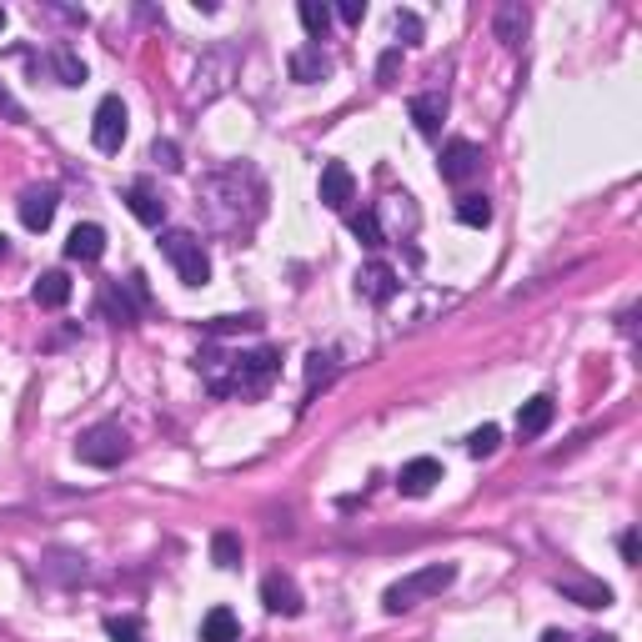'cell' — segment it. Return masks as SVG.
<instances>
[{
  "label": "cell",
  "mask_w": 642,
  "mask_h": 642,
  "mask_svg": "<svg viewBox=\"0 0 642 642\" xmlns=\"http://www.w3.org/2000/svg\"><path fill=\"white\" fill-rule=\"evenodd\" d=\"M196 367L206 372V387L216 397H266L271 382L281 377V352L261 347V352H241V357H206Z\"/></svg>",
  "instance_id": "6da1fadb"
},
{
  "label": "cell",
  "mask_w": 642,
  "mask_h": 642,
  "mask_svg": "<svg viewBox=\"0 0 642 642\" xmlns=\"http://www.w3.org/2000/svg\"><path fill=\"white\" fill-rule=\"evenodd\" d=\"M452 582H457V562H432V567L407 572L402 582H392V587L382 592V607H387V612H407V607H417V602H427V597H442Z\"/></svg>",
  "instance_id": "7a4b0ae2"
},
{
  "label": "cell",
  "mask_w": 642,
  "mask_h": 642,
  "mask_svg": "<svg viewBox=\"0 0 642 642\" xmlns=\"http://www.w3.org/2000/svg\"><path fill=\"white\" fill-rule=\"evenodd\" d=\"M76 457H81L86 467L111 472V467H121V462L131 457V437H126L116 422H96V427H86V432L76 437Z\"/></svg>",
  "instance_id": "3957f363"
},
{
  "label": "cell",
  "mask_w": 642,
  "mask_h": 642,
  "mask_svg": "<svg viewBox=\"0 0 642 642\" xmlns=\"http://www.w3.org/2000/svg\"><path fill=\"white\" fill-rule=\"evenodd\" d=\"M161 256L176 266V276L186 286H206L211 281V261H206V246L196 241V231H166L161 236Z\"/></svg>",
  "instance_id": "277c9868"
},
{
  "label": "cell",
  "mask_w": 642,
  "mask_h": 642,
  "mask_svg": "<svg viewBox=\"0 0 642 642\" xmlns=\"http://www.w3.org/2000/svg\"><path fill=\"white\" fill-rule=\"evenodd\" d=\"M101 311L116 321V327H136L141 311H146V276L136 271V276H126V281H111V286L101 291Z\"/></svg>",
  "instance_id": "5b68a950"
},
{
  "label": "cell",
  "mask_w": 642,
  "mask_h": 642,
  "mask_svg": "<svg viewBox=\"0 0 642 642\" xmlns=\"http://www.w3.org/2000/svg\"><path fill=\"white\" fill-rule=\"evenodd\" d=\"M91 141H96V151H106V156H116V151L126 146V101H121V96H106V101L96 106Z\"/></svg>",
  "instance_id": "8992f818"
},
{
  "label": "cell",
  "mask_w": 642,
  "mask_h": 642,
  "mask_svg": "<svg viewBox=\"0 0 642 642\" xmlns=\"http://www.w3.org/2000/svg\"><path fill=\"white\" fill-rule=\"evenodd\" d=\"M231 76H236V51H211V56H201V66H196V91H191V101H211V96H221L226 86H231Z\"/></svg>",
  "instance_id": "52a82bcc"
},
{
  "label": "cell",
  "mask_w": 642,
  "mask_h": 642,
  "mask_svg": "<svg viewBox=\"0 0 642 642\" xmlns=\"http://www.w3.org/2000/svg\"><path fill=\"white\" fill-rule=\"evenodd\" d=\"M321 206H332V211H347L352 196H357V181H352V166L347 161H327L321 166V186H316Z\"/></svg>",
  "instance_id": "ba28073f"
},
{
  "label": "cell",
  "mask_w": 642,
  "mask_h": 642,
  "mask_svg": "<svg viewBox=\"0 0 642 642\" xmlns=\"http://www.w3.org/2000/svg\"><path fill=\"white\" fill-rule=\"evenodd\" d=\"M437 171H442V181H452V186L472 181V176L482 171V146H472V141H452V146L442 151Z\"/></svg>",
  "instance_id": "9c48e42d"
},
{
  "label": "cell",
  "mask_w": 642,
  "mask_h": 642,
  "mask_svg": "<svg viewBox=\"0 0 642 642\" xmlns=\"http://www.w3.org/2000/svg\"><path fill=\"white\" fill-rule=\"evenodd\" d=\"M397 271L387 266V261H367L362 271H357V296L362 301H372V306H387L392 296H397Z\"/></svg>",
  "instance_id": "30bf717a"
},
{
  "label": "cell",
  "mask_w": 642,
  "mask_h": 642,
  "mask_svg": "<svg viewBox=\"0 0 642 642\" xmlns=\"http://www.w3.org/2000/svg\"><path fill=\"white\" fill-rule=\"evenodd\" d=\"M437 482H442V462H437V457H412V462L397 472V492H402V497H427Z\"/></svg>",
  "instance_id": "8fae6325"
},
{
  "label": "cell",
  "mask_w": 642,
  "mask_h": 642,
  "mask_svg": "<svg viewBox=\"0 0 642 642\" xmlns=\"http://www.w3.org/2000/svg\"><path fill=\"white\" fill-rule=\"evenodd\" d=\"M261 602H266V612H276V617H301V592H296V582H291L286 572H271V577L261 582Z\"/></svg>",
  "instance_id": "7c38bea8"
},
{
  "label": "cell",
  "mask_w": 642,
  "mask_h": 642,
  "mask_svg": "<svg viewBox=\"0 0 642 642\" xmlns=\"http://www.w3.org/2000/svg\"><path fill=\"white\" fill-rule=\"evenodd\" d=\"M286 71H291L296 86H316L321 76H332V56L321 51V46H301V51H291Z\"/></svg>",
  "instance_id": "4fadbf2b"
},
{
  "label": "cell",
  "mask_w": 642,
  "mask_h": 642,
  "mask_svg": "<svg viewBox=\"0 0 642 642\" xmlns=\"http://www.w3.org/2000/svg\"><path fill=\"white\" fill-rule=\"evenodd\" d=\"M56 206H61V201H56L51 186H31V191L21 196V226H26V231H46V226L56 221Z\"/></svg>",
  "instance_id": "5bb4252c"
},
{
  "label": "cell",
  "mask_w": 642,
  "mask_h": 642,
  "mask_svg": "<svg viewBox=\"0 0 642 642\" xmlns=\"http://www.w3.org/2000/svg\"><path fill=\"white\" fill-rule=\"evenodd\" d=\"M121 201L131 206V216H136L141 226H161V221H166V201H161L146 181H131V186L121 191Z\"/></svg>",
  "instance_id": "9a60e30c"
},
{
  "label": "cell",
  "mask_w": 642,
  "mask_h": 642,
  "mask_svg": "<svg viewBox=\"0 0 642 642\" xmlns=\"http://www.w3.org/2000/svg\"><path fill=\"white\" fill-rule=\"evenodd\" d=\"M41 66L51 71V81H56V86H86V61H81L71 46H51Z\"/></svg>",
  "instance_id": "2e32d148"
},
{
  "label": "cell",
  "mask_w": 642,
  "mask_h": 642,
  "mask_svg": "<svg viewBox=\"0 0 642 642\" xmlns=\"http://www.w3.org/2000/svg\"><path fill=\"white\" fill-rule=\"evenodd\" d=\"M552 417H557V402H552L547 392H537L532 402L517 407V437H542V432L552 427Z\"/></svg>",
  "instance_id": "e0dca14e"
},
{
  "label": "cell",
  "mask_w": 642,
  "mask_h": 642,
  "mask_svg": "<svg viewBox=\"0 0 642 642\" xmlns=\"http://www.w3.org/2000/svg\"><path fill=\"white\" fill-rule=\"evenodd\" d=\"M66 256L71 261H101L106 256V231L96 221H81L71 236H66Z\"/></svg>",
  "instance_id": "ac0fdd59"
},
{
  "label": "cell",
  "mask_w": 642,
  "mask_h": 642,
  "mask_svg": "<svg viewBox=\"0 0 642 642\" xmlns=\"http://www.w3.org/2000/svg\"><path fill=\"white\" fill-rule=\"evenodd\" d=\"M407 111H412V121H417L422 136H437V126H442V116H447V96H442V91H422V96L407 101Z\"/></svg>",
  "instance_id": "d6986e66"
},
{
  "label": "cell",
  "mask_w": 642,
  "mask_h": 642,
  "mask_svg": "<svg viewBox=\"0 0 642 642\" xmlns=\"http://www.w3.org/2000/svg\"><path fill=\"white\" fill-rule=\"evenodd\" d=\"M36 306H46V311H61L66 301H71V276L66 271H46L41 281H36Z\"/></svg>",
  "instance_id": "ffe728a7"
},
{
  "label": "cell",
  "mask_w": 642,
  "mask_h": 642,
  "mask_svg": "<svg viewBox=\"0 0 642 642\" xmlns=\"http://www.w3.org/2000/svg\"><path fill=\"white\" fill-rule=\"evenodd\" d=\"M497 41L502 46H517L527 36V6H517V0H507V6H497Z\"/></svg>",
  "instance_id": "44dd1931"
},
{
  "label": "cell",
  "mask_w": 642,
  "mask_h": 642,
  "mask_svg": "<svg viewBox=\"0 0 642 642\" xmlns=\"http://www.w3.org/2000/svg\"><path fill=\"white\" fill-rule=\"evenodd\" d=\"M236 637H241V627H236V612L231 607H211L201 617V642H236Z\"/></svg>",
  "instance_id": "7402d4cb"
},
{
  "label": "cell",
  "mask_w": 642,
  "mask_h": 642,
  "mask_svg": "<svg viewBox=\"0 0 642 642\" xmlns=\"http://www.w3.org/2000/svg\"><path fill=\"white\" fill-rule=\"evenodd\" d=\"M296 16H301V26H306V36H311L316 46L327 41V31H332V6H321V0H301Z\"/></svg>",
  "instance_id": "603a6c76"
},
{
  "label": "cell",
  "mask_w": 642,
  "mask_h": 642,
  "mask_svg": "<svg viewBox=\"0 0 642 642\" xmlns=\"http://www.w3.org/2000/svg\"><path fill=\"white\" fill-rule=\"evenodd\" d=\"M457 221H462V226H472V231L492 226V201H487V196H477V191L457 196Z\"/></svg>",
  "instance_id": "cb8c5ba5"
},
{
  "label": "cell",
  "mask_w": 642,
  "mask_h": 642,
  "mask_svg": "<svg viewBox=\"0 0 642 642\" xmlns=\"http://www.w3.org/2000/svg\"><path fill=\"white\" fill-rule=\"evenodd\" d=\"M352 236H357V241H362L367 251H382V246H387V231H382V216H377L372 206L352 216Z\"/></svg>",
  "instance_id": "d4e9b609"
},
{
  "label": "cell",
  "mask_w": 642,
  "mask_h": 642,
  "mask_svg": "<svg viewBox=\"0 0 642 642\" xmlns=\"http://www.w3.org/2000/svg\"><path fill=\"white\" fill-rule=\"evenodd\" d=\"M211 562H216L221 572L241 567V537H236V532H216V537H211Z\"/></svg>",
  "instance_id": "484cf974"
},
{
  "label": "cell",
  "mask_w": 642,
  "mask_h": 642,
  "mask_svg": "<svg viewBox=\"0 0 642 642\" xmlns=\"http://www.w3.org/2000/svg\"><path fill=\"white\" fill-rule=\"evenodd\" d=\"M337 377V357L332 352H311L306 357V397L316 392V382H332Z\"/></svg>",
  "instance_id": "4316f807"
},
{
  "label": "cell",
  "mask_w": 642,
  "mask_h": 642,
  "mask_svg": "<svg viewBox=\"0 0 642 642\" xmlns=\"http://www.w3.org/2000/svg\"><path fill=\"white\" fill-rule=\"evenodd\" d=\"M256 327H261V316H251V311H246V316H216V321H206V332H211V337H231V332H256Z\"/></svg>",
  "instance_id": "83f0119b"
},
{
  "label": "cell",
  "mask_w": 642,
  "mask_h": 642,
  "mask_svg": "<svg viewBox=\"0 0 642 642\" xmlns=\"http://www.w3.org/2000/svg\"><path fill=\"white\" fill-rule=\"evenodd\" d=\"M557 587H562L567 597H577L582 607H607V602H612V592H607V587H592V582H557Z\"/></svg>",
  "instance_id": "f1b7e54d"
},
{
  "label": "cell",
  "mask_w": 642,
  "mask_h": 642,
  "mask_svg": "<svg viewBox=\"0 0 642 642\" xmlns=\"http://www.w3.org/2000/svg\"><path fill=\"white\" fill-rule=\"evenodd\" d=\"M497 442H502V432L487 422V427H477V432L467 437V452H472V457H492V452H497Z\"/></svg>",
  "instance_id": "f546056e"
},
{
  "label": "cell",
  "mask_w": 642,
  "mask_h": 642,
  "mask_svg": "<svg viewBox=\"0 0 642 642\" xmlns=\"http://www.w3.org/2000/svg\"><path fill=\"white\" fill-rule=\"evenodd\" d=\"M106 637H111V642H146V632H141L136 617H111V622H106Z\"/></svg>",
  "instance_id": "4dcf8cb0"
},
{
  "label": "cell",
  "mask_w": 642,
  "mask_h": 642,
  "mask_svg": "<svg viewBox=\"0 0 642 642\" xmlns=\"http://www.w3.org/2000/svg\"><path fill=\"white\" fill-rule=\"evenodd\" d=\"M397 36H402V46H417L422 41V21L412 11H397Z\"/></svg>",
  "instance_id": "1f68e13d"
},
{
  "label": "cell",
  "mask_w": 642,
  "mask_h": 642,
  "mask_svg": "<svg viewBox=\"0 0 642 642\" xmlns=\"http://www.w3.org/2000/svg\"><path fill=\"white\" fill-rule=\"evenodd\" d=\"M151 161H161L166 171H181V151H176V141H156V146H151Z\"/></svg>",
  "instance_id": "d6a6232c"
},
{
  "label": "cell",
  "mask_w": 642,
  "mask_h": 642,
  "mask_svg": "<svg viewBox=\"0 0 642 642\" xmlns=\"http://www.w3.org/2000/svg\"><path fill=\"white\" fill-rule=\"evenodd\" d=\"M337 16H342L347 26H362V21H367V0H342Z\"/></svg>",
  "instance_id": "836d02e7"
},
{
  "label": "cell",
  "mask_w": 642,
  "mask_h": 642,
  "mask_svg": "<svg viewBox=\"0 0 642 642\" xmlns=\"http://www.w3.org/2000/svg\"><path fill=\"white\" fill-rule=\"evenodd\" d=\"M397 66H402V51H387V56L377 61V81L392 86V81H397Z\"/></svg>",
  "instance_id": "e575fe53"
},
{
  "label": "cell",
  "mask_w": 642,
  "mask_h": 642,
  "mask_svg": "<svg viewBox=\"0 0 642 642\" xmlns=\"http://www.w3.org/2000/svg\"><path fill=\"white\" fill-rule=\"evenodd\" d=\"M0 116H11V121H26V106L6 91V86H0Z\"/></svg>",
  "instance_id": "d590c367"
},
{
  "label": "cell",
  "mask_w": 642,
  "mask_h": 642,
  "mask_svg": "<svg viewBox=\"0 0 642 642\" xmlns=\"http://www.w3.org/2000/svg\"><path fill=\"white\" fill-rule=\"evenodd\" d=\"M617 547H622V562L632 567V562H637V532H622V542H617Z\"/></svg>",
  "instance_id": "8d00e7d4"
},
{
  "label": "cell",
  "mask_w": 642,
  "mask_h": 642,
  "mask_svg": "<svg viewBox=\"0 0 642 642\" xmlns=\"http://www.w3.org/2000/svg\"><path fill=\"white\" fill-rule=\"evenodd\" d=\"M542 642H572V637H567V632H557V627H552V632H542Z\"/></svg>",
  "instance_id": "74e56055"
},
{
  "label": "cell",
  "mask_w": 642,
  "mask_h": 642,
  "mask_svg": "<svg viewBox=\"0 0 642 642\" xmlns=\"http://www.w3.org/2000/svg\"><path fill=\"white\" fill-rule=\"evenodd\" d=\"M592 642H617V637H607V632H597V637H592Z\"/></svg>",
  "instance_id": "f35d334b"
},
{
  "label": "cell",
  "mask_w": 642,
  "mask_h": 642,
  "mask_svg": "<svg viewBox=\"0 0 642 642\" xmlns=\"http://www.w3.org/2000/svg\"><path fill=\"white\" fill-rule=\"evenodd\" d=\"M0 31H6V6H0Z\"/></svg>",
  "instance_id": "ab89813d"
},
{
  "label": "cell",
  "mask_w": 642,
  "mask_h": 642,
  "mask_svg": "<svg viewBox=\"0 0 642 642\" xmlns=\"http://www.w3.org/2000/svg\"><path fill=\"white\" fill-rule=\"evenodd\" d=\"M6 251H11V246H6V236H0V256H6Z\"/></svg>",
  "instance_id": "60d3db41"
}]
</instances>
